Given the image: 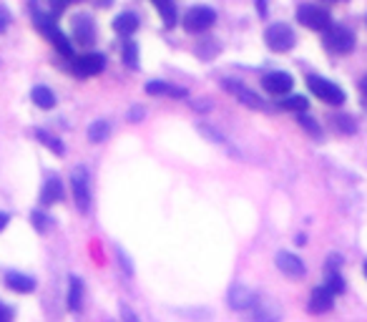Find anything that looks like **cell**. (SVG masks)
Returning a JSON list of instances; mask_svg holds the SVG:
<instances>
[{"label":"cell","mask_w":367,"mask_h":322,"mask_svg":"<svg viewBox=\"0 0 367 322\" xmlns=\"http://www.w3.org/2000/svg\"><path fill=\"white\" fill-rule=\"evenodd\" d=\"M33 23H36V28L41 30V33H43V36L56 45V48H58L60 56H66V58L74 61V48H71V43H68V38L58 30V25H56V21H53L51 15L36 13L33 15Z\"/></svg>","instance_id":"cell-1"},{"label":"cell","mask_w":367,"mask_h":322,"mask_svg":"<svg viewBox=\"0 0 367 322\" xmlns=\"http://www.w3.org/2000/svg\"><path fill=\"white\" fill-rule=\"evenodd\" d=\"M307 86L320 101L330 103V106H342V103H345V91H342L337 83H332V80L320 78V76H309Z\"/></svg>","instance_id":"cell-2"},{"label":"cell","mask_w":367,"mask_h":322,"mask_svg":"<svg viewBox=\"0 0 367 322\" xmlns=\"http://www.w3.org/2000/svg\"><path fill=\"white\" fill-rule=\"evenodd\" d=\"M297 21L304 25V28L309 30H327L332 25V18L330 13L324 10V8L320 6H309V3H304V6L297 8Z\"/></svg>","instance_id":"cell-3"},{"label":"cell","mask_w":367,"mask_h":322,"mask_svg":"<svg viewBox=\"0 0 367 322\" xmlns=\"http://www.w3.org/2000/svg\"><path fill=\"white\" fill-rule=\"evenodd\" d=\"M324 48L332 53H350L355 48V36L350 28H342V25H330L324 30Z\"/></svg>","instance_id":"cell-4"},{"label":"cell","mask_w":367,"mask_h":322,"mask_svg":"<svg viewBox=\"0 0 367 322\" xmlns=\"http://www.w3.org/2000/svg\"><path fill=\"white\" fill-rule=\"evenodd\" d=\"M265 41L267 45L272 48L274 53H285L289 51V48H294V30L287 25V23H274V25H269V28L265 30Z\"/></svg>","instance_id":"cell-5"},{"label":"cell","mask_w":367,"mask_h":322,"mask_svg":"<svg viewBox=\"0 0 367 322\" xmlns=\"http://www.w3.org/2000/svg\"><path fill=\"white\" fill-rule=\"evenodd\" d=\"M214 21H216V13H214L212 8L197 6L184 15V28L189 30V33H204V30L212 28Z\"/></svg>","instance_id":"cell-6"},{"label":"cell","mask_w":367,"mask_h":322,"mask_svg":"<svg viewBox=\"0 0 367 322\" xmlns=\"http://www.w3.org/2000/svg\"><path fill=\"white\" fill-rule=\"evenodd\" d=\"M74 197H76V206H78V212H89L91 209V182H89V171L86 167H78L74 171Z\"/></svg>","instance_id":"cell-7"},{"label":"cell","mask_w":367,"mask_h":322,"mask_svg":"<svg viewBox=\"0 0 367 322\" xmlns=\"http://www.w3.org/2000/svg\"><path fill=\"white\" fill-rule=\"evenodd\" d=\"M221 86L227 88V91L234 96V98H239L244 106H249V109H254V111H267V103L262 101V98H259L254 91H249L247 86H242V83H236V80H232V78H224V80H221Z\"/></svg>","instance_id":"cell-8"},{"label":"cell","mask_w":367,"mask_h":322,"mask_svg":"<svg viewBox=\"0 0 367 322\" xmlns=\"http://www.w3.org/2000/svg\"><path fill=\"white\" fill-rule=\"evenodd\" d=\"M103 66H106V61H103V56H98V53H86V56H78V58L74 56L76 76H96V74H101Z\"/></svg>","instance_id":"cell-9"},{"label":"cell","mask_w":367,"mask_h":322,"mask_svg":"<svg viewBox=\"0 0 367 322\" xmlns=\"http://www.w3.org/2000/svg\"><path fill=\"white\" fill-rule=\"evenodd\" d=\"M292 76L285 74V71H272V74H267L265 78H262V86H265V91H269L272 96H285L292 91Z\"/></svg>","instance_id":"cell-10"},{"label":"cell","mask_w":367,"mask_h":322,"mask_svg":"<svg viewBox=\"0 0 367 322\" xmlns=\"http://www.w3.org/2000/svg\"><path fill=\"white\" fill-rule=\"evenodd\" d=\"M277 267L287 277H304V262L297 255H292V252H279Z\"/></svg>","instance_id":"cell-11"},{"label":"cell","mask_w":367,"mask_h":322,"mask_svg":"<svg viewBox=\"0 0 367 322\" xmlns=\"http://www.w3.org/2000/svg\"><path fill=\"white\" fill-rule=\"evenodd\" d=\"M332 300H335V292H332L330 287H317L312 297H309V312H315V315H322L327 310H332Z\"/></svg>","instance_id":"cell-12"},{"label":"cell","mask_w":367,"mask_h":322,"mask_svg":"<svg viewBox=\"0 0 367 322\" xmlns=\"http://www.w3.org/2000/svg\"><path fill=\"white\" fill-rule=\"evenodd\" d=\"M63 182H60V176H48L43 184V191H41V202L43 204H56L63 199Z\"/></svg>","instance_id":"cell-13"},{"label":"cell","mask_w":367,"mask_h":322,"mask_svg":"<svg viewBox=\"0 0 367 322\" xmlns=\"http://www.w3.org/2000/svg\"><path fill=\"white\" fill-rule=\"evenodd\" d=\"M5 285L13 290V292L28 294L36 290V279L28 277V275H21V272H8L5 275Z\"/></svg>","instance_id":"cell-14"},{"label":"cell","mask_w":367,"mask_h":322,"mask_svg":"<svg viewBox=\"0 0 367 322\" xmlns=\"http://www.w3.org/2000/svg\"><path fill=\"white\" fill-rule=\"evenodd\" d=\"M74 33H76V41L83 45H91L93 43V21H91L89 15H76L74 18Z\"/></svg>","instance_id":"cell-15"},{"label":"cell","mask_w":367,"mask_h":322,"mask_svg":"<svg viewBox=\"0 0 367 322\" xmlns=\"http://www.w3.org/2000/svg\"><path fill=\"white\" fill-rule=\"evenodd\" d=\"M254 294L247 290L244 285H234L232 287V292H229V305L234 310H247V308H252L254 305Z\"/></svg>","instance_id":"cell-16"},{"label":"cell","mask_w":367,"mask_h":322,"mask_svg":"<svg viewBox=\"0 0 367 322\" xmlns=\"http://www.w3.org/2000/svg\"><path fill=\"white\" fill-rule=\"evenodd\" d=\"M146 94L184 98V96H186V91H184V88H179V86H171V83H166V80H151V83H146Z\"/></svg>","instance_id":"cell-17"},{"label":"cell","mask_w":367,"mask_h":322,"mask_svg":"<svg viewBox=\"0 0 367 322\" xmlns=\"http://www.w3.org/2000/svg\"><path fill=\"white\" fill-rule=\"evenodd\" d=\"M113 30L121 33V36H133V33L139 30V18L133 13H121L116 21H113Z\"/></svg>","instance_id":"cell-18"},{"label":"cell","mask_w":367,"mask_h":322,"mask_svg":"<svg viewBox=\"0 0 367 322\" xmlns=\"http://www.w3.org/2000/svg\"><path fill=\"white\" fill-rule=\"evenodd\" d=\"M36 139L41 141V144H43L45 149H51L53 154H58V156H63V154H66V149H63V144H60V141L56 139L53 133H48V131H45V129H36Z\"/></svg>","instance_id":"cell-19"},{"label":"cell","mask_w":367,"mask_h":322,"mask_svg":"<svg viewBox=\"0 0 367 322\" xmlns=\"http://www.w3.org/2000/svg\"><path fill=\"white\" fill-rule=\"evenodd\" d=\"M83 305V282L78 277H71V290H68V308L74 310H81Z\"/></svg>","instance_id":"cell-20"},{"label":"cell","mask_w":367,"mask_h":322,"mask_svg":"<svg viewBox=\"0 0 367 322\" xmlns=\"http://www.w3.org/2000/svg\"><path fill=\"white\" fill-rule=\"evenodd\" d=\"M33 103H36L38 109H53V103H56V96H53L51 88L36 86V88H33Z\"/></svg>","instance_id":"cell-21"},{"label":"cell","mask_w":367,"mask_h":322,"mask_svg":"<svg viewBox=\"0 0 367 322\" xmlns=\"http://www.w3.org/2000/svg\"><path fill=\"white\" fill-rule=\"evenodd\" d=\"M109 136H111L109 121H93V124L89 126V141L91 144H101V141H106Z\"/></svg>","instance_id":"cell-22"},{"label":"cell","mask_w":367,"mask_h":322,"mask_svg":"<svg viewBox=\"0 0 367 322\" xmlns=\"http://www.w3.org/2000/svg\"><path fill=\"white\" fill-rule=\"evenodd\" d=\"M156 8H159V13L164 15V23L166 25H177V8H174V0H151Z\"/></svg>","instance_id":"cell-23"},{"label":"cell","mask_w":367,"mask_h":322,"mask_svg":"<svg viewBox=\"0 0 367 322\" xmlns=\"http://www.w3.org/2000/svg\"><path fill=\"white\" fill-rule=\"evenodd\" d=\"M309 101L304 98V96H287V98H282L279 101V109H285V111H307Z\"/></svg>","instance_id":"cell-24"},{"label":"cell","mask_w":367,"mask_h":322,"mask_svg":"<svg viewBox=\"0 0 367 322\" xmlns=\"http://www.w3.org/2000/svg\"><path fill=\"white\" fill-rule=\"evenodd\" d=\"M297 121H300V126H302V129H304V131H309V133H312V136H317V139L322 136V129H320V126L315 124V118H312V116H307L304 111H300V118H297Z\"/></svg>","instance_id":"cell-25"},{"label":"cell","mask_w":367,"mask_h":322,"mask_svg":"<svg viewBox=\"0 0 367 322\" xmlns=\"http://www.w3.org/2000/svg\"><path fill=\"white\" fill-rule=\"evenodd\" d=\"M124 61L129 68H139V48H136V43H129L124 45Z\"/></svg>","instance_id":"cell-26"},{"label":"cell","mask_w":367,"mask_h":322,"mask_svg":"<svg viewBox=\"0 0 367 322\" xmlns=\"http://www.w3.org/2000/svg\"><path fill=\"white\" fill-rule=\"evenodd\" d=\"M327 287H330L335 294L345 292V279L340 277V272H327Z\"/></svg>","instance_id":"cell-27"},{"label":"cell","mask_w":367,"mask_h":322,"mask_svg":"<svg viewBox=\"0 0 367 322\" xmlns=\"http://www.w3.org/2000/svg\"><path fill=\"white\" fill-rule=\"evenodd\" d=\"M332 121H335V129H337V131H342V133H355V131H357V126H355V121L350 116H335Z\"/></svg>","instance_id":"cell-28"},{"label":"cell","mask_w":367,"mask_h":322,"mask_svg":"<svg viewBox=\"0 0 367 322\" xmlns=\"http://www.w3.org/2000/svg\"><path fill=\"white\" fill-rule=\"evenodd\" d=\"M33 227L38 229V232H48V227H51V217H45V214H41V212H33Z\"/></svg>","instance_id":"cell-29"},{"label":"cell","mask_w":367,"mask_h":322,"mask_svg":"<svg viewBox=\"0 0 367 322\" xmlns=\"http://www.w3.org/2000/svg\"><path fill=\"white\" fill-rule=\"evenodd\" d=\"M66 6H68V0H51L53 15H58V13H63V10H66Z\"/></svg>","instance_id":"cell-30"},{"label":"cell","mask_w":367,"mask_h":322,"mask_svg":"<svg viewBox=\"0 0 367 322\" xmlns=\"http://www.w3.org/2000/svg\"><path fill=\"white\" fill-rule=\"evenodd\" d=\"M10 320H13V310L5 308V305L0 302V322H10Z\"/></svg>","instance_id":"cell-31"},{"label":"cell","mask_w":367,"mask_h":322,"mask_svg":"<svg viewBox=\"0 0 367 322\" xmlns=\"http://www.w3.org/2000/svg\"><path fill=\"white\" fill-rule=\"evenodd\" d=\"M8 222H10V217H8L5 212H0V232H3V229L8 227Z\"/></svg>","instance_id":"cell-32"},{"label":"cell","mask_w":367,"mask_h":322,"mask_svg":"<svg viewBox=\"0 0 367 322\" xmlns=\"http://www.w3.org/2000/svg\"><path fill=\"white\" fill-rule=\"evenodd\" d=\"M5 25H8V13L0 10V30H5Z\"/></svg>","instance_id":"cell-33"},{"label":"cell","mask_w":367,"mask_h":322,"mask_svg":"<svg viewBox=\"0 0 367 322\" xmlns=\"http://www.w3.org/2000/svg\"><path fill=\"white\" fill-rule=\"evenodd\" d=\"M144 116V109H131V121L136 124V118H141Z\"/></svg>","instance_id":"cell-34"},{"label":"cell","mask_w":367,"mask_h":322,"mask_svg":"<svg viewBox=\"0 0 367 322\" xmlns=\"http://www.w3.org/2000/svg\"><path fill=\"white\" fill-rule=\"evenodd\" d=\"M257 10H259V15H267V3H265V0H257Z\"/></svg>","instance_id":"cell-35"},{"label":"cell","mask_w":367,"mask_h":322,"mask_svg":"<svg viewBox=\"0 0 367 322\" xmlns=\"http://www.w3.org/2000/svg\"><path fill=\"white\" fill-rule=\"evenodd\" d=\"M360 86H362V94L367 96V76H365V78H362V83H360Z\"/></svg>","instance_id":"cell-36"},{"label":"cell","mask_w":367,"mask_h":322,"mask_svg":"<svg viewBox=\"0 0 367 322\" xmlns=\"http://www.w3.org/2000/svg\"><path fill=\"white\" fill-rule=\"evenodd\" d=\"M365 277H367V262H365Z\"/></svg>","instance_id":"cell-37"}]
</instances>
